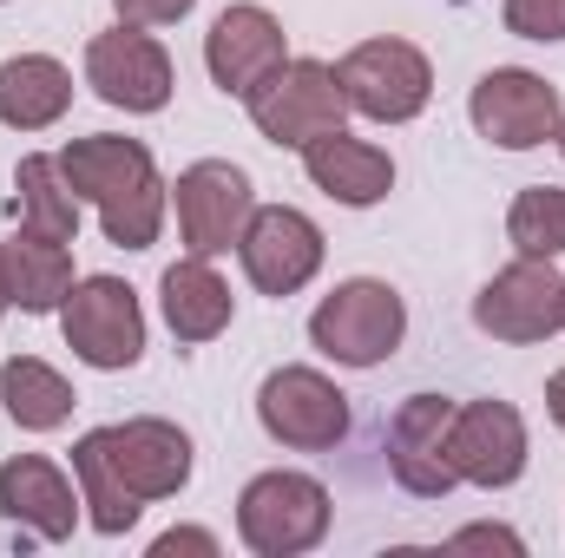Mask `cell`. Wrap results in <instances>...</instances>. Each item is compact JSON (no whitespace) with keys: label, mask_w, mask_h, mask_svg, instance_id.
I'll return each instance as SVG.
<instances>
[{"label":"cell","mask_w":565,"mask_h":558,"mask_svg":"<svg viewBox=\"0 0 565 558\" xmlns=\"http://www.w3.org/2000/svg\"><path fill=\"white\" fill-rule=\"evenodd\" d=\"M60 171H66L73 197L99 211L106 244H119V250H151L158 244L164 211H171V184L158 178V158L139 139H119V132L66 139Z\"/></svg>","instance_id":"cell-2"},{"label":"cell","mask_w":565,"mask_h":558,"mask_svg":"<svg viewBox=\"0 0 565 558\" xmlns=\"http://www.w3.org/2000/svg\"><path fill=\"white\" fill-rule=\"evenodd\" d=\"M86 86L113 106V112H164L171 106V53L145 33V26H113L86 40Z\"/></svg>","instance_id":"cell-12"},{"label":"cell","mask_w":565,"mask_h":558,"mask_svg":"<svg viewBox=\"0 0 565 558\" xmlns=\"http://www.w3.org/2000/svg\"><path fill=\"white\" fill-rule=\"evenodd\" d=\"M447 453H454V473L460 486H480V493H500L526 473V420L513 401H467L454 408V433H447Z\"/></svg>","instance_id":"cell-16"},{"label":"cell","mask_w":565,"mask_h":558,"mask_svg":"<svg viewBox=\"0 0 565 558\" xmlns=\"http://www.w3.org/2000/svg\"><path fill=\"white\" fill-rule=\"evenodd\" d=\"M7 309H13V296H7V270H0V315H7Z\"/></svg>","instance_id":"cell-30"},{"label":"cell","mask_w":565,"mask_h":558,"mask_svg":"<svg viewBox=\"0 0 565 558\" xmlns=\"http://www.w3.org/2000/svg\"><path fill=\"white\" fill-rule=\"evenodd\" d=\"M158 309H164V329L178 342H217L231 329V282L211 270V257H178L164 277H158Z\"/></svg>","instance_id":"cell-19"},{"label":"cell","mask_w":565,"mask_h":558,"mask_svg":"<svg viewBox=\"0 0 565 558\" xmlns=\"http://www.w3.org/2000/svg\"><path fill=\"white\" fill-rule=\"evenodd\" d=\"M244 106H250L257 139H270L277 151H302L322 132H342V119H349V93L329 60H282Z\"/></svg>","instance_id":"cell-5"},{"label":"cell","mask_w":565,"mask_h":558,"mask_svg":"<svg viewBox=\"0 0 565 558\" xmlns=\"http://www.w3.org/2000/svg\"><path fill=\"white\" fill-rule=\"evenodd\" d=\"M408 335V302L402 289L382 277H349L335 282L316 315H309V342L335 362V368H382Z\"/></svg>","instance_id":"cell-3"},{"label":"cell","mask_w":565,"mask_h":558,"mask_svg":"<svg viewBox=\"0 0 565 558\" xmlns=\"http://www.w3.org/2000/svg\"><path fill=\"white\" fill-rule=\"evenodd\" d=\"M546 415H553V427L565 433V368L553 375V382H546Z\"/></svg>","instance_id":"cell-29"},{"label":"cell","mask_w":565,"mask_h":558,"mask_svg":"<svg viewBox=\"0 0 565 558\" xmlns=\"http://www.w3.org/2000/svg\"><path fill=\"white\" fill-rule=\"evenodd\" d=\"M0 513L13 519V533L60 546L79 526V480H66L46 453H13L0 466Z\"/></svg>","instance_id":"cell-17"},{"label":"cell","mask_w":565,"mask_h":558,"mask_svg":"<svg viewBox=\"0 0 565 558\" xmlns=\"http://www.w3.org/2000/svg\"><path fill=\"white\" fill-rule=\"evenodd\" d=\"M329 519H335L329 486L316 473H296V466L257 473L244 486V500H237V539H244V552H257V558L316 552L329 539Z\"/></svg>","instance_id":"cell-4"},{"label":"cell","mask_w":565,"mask_h":558,"mask_svg":"<svg viewBox=\"0 0 565 558\" xmlns=\"http://www.w3.org/2000/svg\"><path fill=\"white\" fill-rule=\"evenodd\" d=\"M237 257H244V277L257 296H296L309 289L322 270V230L316 217H302L296 204H257L244 237H237Z\"/></svg>","instance_id":"cell-13"},{"label":"cell","mask_w":565,"mask_h":558,"mask_svg":"<svg viewBox=\"0 0 565 558\" xmlns=\"http://www.w3.org/2000/svg\"><path fill=\"white\" fill-rule=\"evenodd\" d=\"M282 60H289L282 20L270 7H257V0L224 7V13L211 20V33H204V73H211V86L231 93V99H250Z\"/></svg>","instance_id":"cell-14"},{"label":"cell","mask_w":565,"mask_h":558,"mask_svg":"<svg viewBox=\"0 0 565 558\" xmlns=\"http://www.w3.org/2000/svg\"><path fill=\"white\" fill-rule=\"evenodd\" d=\"M13 217H20V230L60 237V244L79 237V197H73V184L60 171V151L53 158L46 151H26L13 164Z\"/></svg>","instance_id":"cell-22"},{"label":"cell","mask_w":565,"mask_h":558,"mask_svg":"<svg viewBox=\"0 0 565 558\" xmlns=\"http://www.w3.org/2000/svg\"><path fill=\"white\" fill-rule=\"evenodd\" d=\"M257 420L277 447H296V453H329L349 440V395L322 375V368H302L289 362L277 375H264L257 388Z\"/></svg>","instance_id":"cell-10"},{"label":"cell","mask_w":565,"mask_h":558,"mask_svg":"<svg viewBox=\"0 0 565 558\" xmlns=\"http://www.w3.org/2000/svg\"><path fill=\"white\" fill-rule=\"evenodd\" d=\"M467 119H473L480 139L500 144V151H533V144L559 139L565 99L553 79H540L526 66H493V73H480V86L467 99Z\"/></svg>","instance_id":"cell-11"},{"label":"cell","mask_w":565,"mask_h":558,"mask_svg":"<svg viewBox=\"0 0 565 558\" xmlns=\"http://www.w3.org/2000/svg\"><path fill=\"white\" fill-rule=\"evenodd\" d=\"M447 546H454V552H526V539L507 533V526H460Z\"/></svg>","instance_id":"cell-27"},{"label":"cell","mask_w":565,"mask_h":558,"mask_svg":"<svg viewBox=\"0 0 565 558\" xmlns=\"http://www.w3.org/2000/svg\"><path fill=\"white\" fill-rule=\"evenodd\" d=\"M73 106V73L53 53H13L0 60V126L7 132H46Z\"/></svg>","instance_id":"cell-20"},{"label":"cell","mask_w":565,"mask_h":558,"mask_svg":"<svg viewBox=\"0 0 565 558\" xmlns=\"http://www.w3.org/2000/svg\"><path fill=\"white\" fill-rule=\"evenodd\" d=\"M335 79H342V93H349V112H362V119H375V126H408V119H422L427 99H434V66H427V53L415 40H395V33L349 46L342 66H335Z\"/></svg>","instance_id":"cell-6"},{"label":"cell","mask_w":565,"mask_h":558,"mask_svg":"<svg viewBox=\"0 0 565 558\" xmlns=\"http://www.w3.org/2000/svg\"><path fill=\"white\" fill-rule=\"evenodd\" d=\"M447 433H454V401L447 395H408L388 415V473H395L402 493L447 500L460 486L454 453H447Z\"/></svg>","instance_id":"cell-15"},{"label":"cell","mask_w":565,"mask_h":558,"mask_svg":"<svg viewBox=\"0 0 565 558\" xmlns=\"http://www.w3.org/2000/svg\"><path fill=\"white\" fill-rule=\"evenodd\" d=\"M0 401H7V415L20 420L26 433H53V427H66L73 420V382L53 368V362H40V355H13L7 368H0Z\"/></svg>","instance_id":"cell-23"},{"label":"cell","mask_w":565,"mask_h":558,"mask_svg":"<svg viewBox=\"0 0 565 558\" xmlns=\"http://www.w3.org/2000/svg\"><path fill=\"white\" fill-rule=\"evenodd\" d=\"M507 244L520 257H565V184H526L507 211Z\"/></svg>","instance_id":"cell-24"},{"label":"cell","mask_w":565,"mask_h":558,"mask_svg":"<svg viewBox=\"0 0 565 558\" xmlns=\"http://www.w3.org/2000/svg\"><path fill=\"white\" fill-rule=\"evenodd\" d=\"M60 329H66V348L86 362V368H139L145 355V309L139 289L119 277H79L73 296L60 302Z\"/></svg>","instance_id":"cell-8"},{"label":"cell","mask_w":565,"mask_h":558,"mask_svg":"<svg viewBox=\"0 0 565 558\" xmlns=\"http://www.w3.org/2000/svg\"><path fill=\"white\" fill-rule=\"evenodd\" d=\"M171 211H178V244L191 257H224V250H237V237L257 211V184L231 158H198L178 171Z\"/></svg>","instance_id":"cell-7"},{"label":"cell","mask_w":565,"mask_h":558,"mask_svg":"<svg viewBox=\"0 0 565 558\" xmlns=\"http://www.w3.org/2000/svg\"><path fill=\"white\" fill-rule=\"evenodd\" d=\"M73 480H79V506H86L93 533L119 539V533L139 526L145 500L184 493V480H191V433L158 415L93 427L73 447Z\"/></svg>","instance_id":"cell-1"},{"label":"cell","mask_w":565,"mask_h":558,"mask_svg":"<svg viewBox=\"0 0 565 558\" xmlns=\"http://www.w3.org/2000/svg\"><path fill=\"white\" fill-rule=\"evenodd\" d=\"M559 151H565V126H559Z\"/></svg>","instance_id":"cell-31"},{"label":"cell","mask_w":565,"mask_h":558,"mask_svg":"<svg viewBox=\"0 0 565 558\" xmlns=\"http://www.w3.org/2000/svg\"><path fill=\"white\" fill-rule=\"evenodd\" d=\"M178 552L217 558V539H211V533H198V526H171V533H158V539H151V558H178Z\"/></svg>","instance_id":"cell-28"},{"label":"cell","mask_w":565,"mask_h":558,"mask_svg":"<svg viewBox=\"0 0 565 558\" xmlns=\"http://www.w3.org/2000/svg\"><path fill=\"white\" fill-rule=\"evenodd\" d=\"M302 171L322 197L349 204V211H369L395 191V158L369 139H349V132H322V139L302 144Z\"/></svg>","instance_id":"cell-18"},{"label":"cell","mask_w":565,"mask_h":558,"mask_svg":"<svg viewBox=\"0 0 565 558\" xmlns=\"http://www.w3.org/2000/svg\"><path fill=\"white\" fill-rule=\"evenodd\" d=\"M473 329L513 348L553 342L565 329V277L546 257H513L500 277H487V289L473 296Z\"/></svg>","instance_id":"cell-9"},{"label":"cell","mask_w":565,"mask_h":558,"mask_svg":"<svg viewBox=\"0 0 565 558\" xmlns=\"http://www.w3.org/2000/svg\"><path fill=\"white\" fill-rule=\"evenodd\" d=\"M500 20L520 40H565V0H500Z\"/></svg>","instance_id":"cell-25"},{"label":"cell","mask_w":565,"mask_h":558,"mask_svg":"<svg viewBox=\"0 0 565 558\" xmlns=\"http://www.w3.org/2000/svg\"><path fill=\"white\" fill-rule=\"evenodd\" d=\"M126 26H178L198 0H113Z\"/></svg>","instance_id":"cell-26"},{"label":"cell","mask_w":565,"mask_h":558,"mask_svg":"<svg viewBox=\"0 0 565 558\" xmlns=\"http://www.w3.org/2000/svg\"><path fill=\"white\" fill-rule=\"evenodd\" d=\"M0 270H7V296L13 309L26 315H53L66 296H73V244L60 237H40V230H20L0 244Z\"/></svg>","instance_id":"cell-21"}]
</instances>
